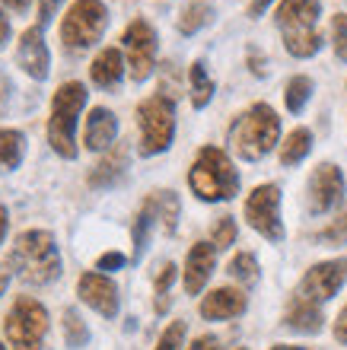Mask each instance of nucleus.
Instances as JSON below:
<instances>
[{
	"mask_svg": "<svg viewBox=\"0 0 347 350\" xmlns=\"http://www.w3.org/2000/svg\"><path fill=\"white\" fill-rule=\"evenodd\" d=\"M13 274L29 286H48L61 277V252L48 230H23L10 252Z\"/></svg>",
	"mask_w": 347,
	"mask_h": 350,
	"instance_id": "nucleus-1",
	"label": "nucleus"
},
{
	"mask_svg": "<svg viewBox=\"0 0 347 350\" xmlns=\"http://www.w3.org/2000/svg\"><path fill=\"white\" fill-rule=\"evenodd\" d=\"M90 92L80 80H64L51 96V111H48V147L55 150L57 157L73 159L80 153L77 147V128H80V115L86 109Z\"/></svg>",
	"mask_w": 347,
	"mask_h": 350,
	"instance_id": "nucleus-2",
	"label": "nucleus"
},
{
	"mask_svg": "<svg viewBox=\"0 0 347 350\" xmlns=\"http://www.w3.org/2000/svg\"><path fill=\"white\" fill-rule=\"evenodd\" d=\"M281 140V118L268 102H255L229 124V147L236 150L239 159L258 163L265 159Z\"/></svg>",
	"mask_w": 347,
	"mask_h": 350,
	"instance_id": "nucleus-3",
	"label": "nucleus"
},
{
	"mask_svg": "<svg viewBox=\"0 0 347 350\" xmlns=\"http://www.w3.org/2000/svg\"><path fill=\"white\" fill-rule=\"evenodd\" d=\"M188 188L198 201H229L239 194V172L220 147H201L188 169Z\"/></svg>",
	"mask_w": 347,
	"mask_h": 350,
	"instance_id": "nucleus-4",
	"label": "nucleus"
},
{
	"mask_svg": "<svg viewBox=\"0 0 347 350\" xmlns=\"http://www.w3.org/2000/svg\"><path fill=\"white\" fill-rule=\"evenodd\" d=\"M109 29V7L102 0H73L70 10L61 16V45L73 55L90 51Z\"/></svg>",
	"mask_w": 347,
	"mask_h": 350,
	"instance_id": "nucleus-5",
	"label": "nucleus"
},
{
	"mask_svg": "<svg viewBox=\"0 0 347 350\" xmlns=\"http://www.w3.org/2000/svg\"><path fill=\"white\" fill-rule=\"evenodd\" d=\"M138 124H140V153L156 157L172 147L175 137V102L166 92H156L138 105Z\"/></svg>",
	"mask_w": 347,
	"mask_h": 350,
	"instance_id": "nucleus-6",
	"label": "nucleus"
},
{
	"mask_svg": "<svg viewBox=\"0 0 347 350\" xmlns=\"http://www.w3.org/2000/svg\"><path fill=\"white\" fill-rule=\"evenodd\" d=\"M48 334V312L45 306L32 296H16L3 319V338L13 350H42Z\"/></svg>",
	"mask_w": 347,
	"mask_h": 350,
	"instance_id": "nucleus-7",
	"label": "nucleus"
},
{
	"mask_svg": "<svg viewBox=\"0 0 347 350\" xmlns=\"http://www.w3.org/2000/svg\"><path fill=\"white\" fill-rule=\"evenodd\" d=\"M121 45H125V61H128L131 80H134V83H144L156 67V51H159L156 29L150 26L144 16H134L128 26H125Z\"/></svg>",
	"mask_w": 347,
	"mask_h": 350,
	"instance_id": "nucleus-8",
	"label": "nucleus"
},
{
	"mask_svg": "<svg viewBox=\"0 0 347 350\" xmlns=\"http://www.w3.org/2000/svg\"><path fill=\"white\" fill-rule=\"evenodd\" d=\"M246 220L255 232L268 242H283V220H281V188L277 185H258L246 198Z\"/></svg>",
	"mask_w": 347,
	"mask_h": 350,
	"instance_id": "nucleus-9",
	"label": "nucleus"
},
{
	"mask_svg": "<svg viewBox=\"0 0 347 350\" xmlns=\"http://www.w3.org/2000/svg\"><path fill=\"white\" fill-rule=\"evenodd\" d=\"M347 280V258H331L312 265L300 280V296L309 303H329Z\"/></svg>",
	"mask_w": 347,
	"mask_h": 350,
	"instance_id": "nucleus-10",
	"label": "nucleus"
},
{
	"mask_svg": "<svg viewBox=\"0 0 347 350\" xmlns=\"http://www.w3.org/2000/svg\"><path fill=\"white\" fill-rule=\"evenodd\" d=\"M344 201V175L335 163H319L309 175V211L316 217L335 211Z\"/></svg>",
	"mask_w": 347,
	"mask_h": 350,
	"instance_id": "nucleus-11",
	"label": "nucleus"
},
{
	"mask_svg": "<svg viewBox=\"0 0 347 350\" xmlns=\"http://www.w3.org/2000/svg\"><path fill=\"white\" fill-rule=\"evenodd\" d=\"M16 64L23 67V74L38 80V83L48 80V74H51V51H48L45 42V29L38 23L23 29V36L16 42Z\"/></svg>",
	"mask_w": 347,
	"mask_h": 350,
	"instance_id": "nucleus-12",
	"label": "nucleus"
},
{
	"mask_svg": "<svg viewBox=\"0 0 347 350\" xmlns=\"http://www.w3.org/2000/svg\"><path fill=\"white\" fill-rule=\"evenodd\" d=\"M77 296H80L90 309L105 315V319H115V315H118V286H115L112 277L99 274V271H86V274L77 280Z\"/></svg>",
	"mask_w": 347,
	"mask_h": 350,
	"instance_id": "nucleus-13",
	"label": "nucleus"
},
{
	"mask_svg": "<svg viewBox=\"0 0 347 350\" xmlns=\"http://www.w3.org/2000/svg\"><path fill=\"white\" fill-rule=\"evenodd\" d=\"M115 137H118V118H115V111L105 109V105L90 109L86 124H83V147L92 150V153H102V150L115 147Z\"/></svg>",
	"mask_w": 347,
	"mask_h": 350,
	"instance_id": "nucleus-14",
	"label": "nucleus"
},
{
	"mask_svg": "<svg viewBox=\"0 0 347 350\" xmlns=\"http://www.w3.org/2000/svg\"><path fill=\"white\" fill-rule=\"evenodd\" d=\"M214 265H217V249L214 242H194L188 258H185V293L198 296L207 286L210 274H214Z\"/></svg>",
	"mask_w": 347,
	"mask_h": 350,
	"instance_id": "nucleus-15",
	"label": "nucleus"
},
{
	"mask_svg": "<svg viewBox=\"0 0 347 350\" xmlns=\"http://www.w3.org/2000/svg\"><path fill=\"white\" fill-rule=\"evenodd\" d=\"M246 293L236 290V286H220V290H210L201 299L198 312L207 319V322H227V319H236V315L246 312Z\"/></svg>",
	"mask_w": 347,
	"mask_h": 350,
	"instance_id": "nucleus-16",
	"label": "nucleus"
},
{
	"mask_svg": "<svg viewBox=\"0 0 347 350\" xmlns=\"http://www.w3.org/2000/svg\"><path fill=\"white\" fill-rule=\"evenodd\" d=\"M125 74H128V61L121 55V48H102L90 64V80L105 92L118 90Z\"/></svg>",
	"mask_w": 347,
	"mask_h": 350,
	"instance_id": "nucleus-17",
	"label": "nucleus"
},
{
	"mask_svg": "<svg viewBox=\"0 0 347 350\" xmlns=\"http://www.w3.org/2000/svg\"><path fill=\"white\" fill-rule=\"evenodd\" d=\"M319 13V0H281L274 19L281 32H296V29H316Z\"/></svg>",
	"mask_w": 347,
	"mask_h": 350,
	"instance_id": "nucleus-18",
	"label": "nucleus"
},
{
	"mask_svg": "<svg viewBox=\"0 0 347 350\" xmlns=\"http://www.w3.org/2000/svg\"><path fill=\"white\" fill-rule=\"evenodd\" d=\"M128 175V147L115 144L105 150V157L90 169V188H115Z\"/></svg>",
	"mask_w": 347,
	"mask_h": 350,
	"instance_id": "nucleus-19",
	"label": "nucleus"
},
{
	"mask_svg": "<svg viewBox=\"0 0 347 350\" xmlns=\"http://www.w3.org/2000/svg\"><path fill=\"white\" fill-rule=\"evenodd\" d=\"M283 325L293 328V332H303V334H319L322 325H325V315H322L319 303H309V299H303V296L296 293L290 309H287V315H283Z\"/></svg>",
	"mask_w": 347,
	"mask_h": 350,
	"instance_id": "nucleus-20",
	"label": "nucleus"
},
{
	"mask_svg": "<svg viewBox=\"0 0 347 350\" xmlns=\"http://www.w3.org/2000/svg\"><path fill=\"white\" fill-rule=\"evenodd\" d=\"M26 157V134L0 124V172H16Z\"/></svg>",
	"mask_w": 347,
	"mask_h": 350,
	"instance_id": "nucleus-21",
	"label": "nucleus"
},
{
	"mask_svg": "<svg viewBox=\"0 0 347 350\" xmlns=\"http://www.w3.org/2000/svg\"><path fill=\"white\" fill-rule=\"evenodd\" d=\"M312 150V131L309 128H293L281 144V166H296L309 157Z\"/></svg>",
	"mask_w": 347,
	"mask_h": 350,
	"instance_id": "nucleus-22",
	"label": "nucleus"
},
{
	"mask_svg": "<svg viewBox=\"0 0 347 350\" xmlns=\"http://www.w3.org/2000/svg\"><path fill=\"white\" fill-rule=\"evenodd\" d=\"M283 48H287L293 57L306 61V57L319 55L322 32H319V29H296V32H283Z\"/></svg>",
	"mask_w": 347,
	"mask_h": 350,
	"instance_id": "nucleus-23",
	"label": "nucleus"
},
{
	"mask_svg": "<svg viewBox=\"0 0 347 350\" xmlns=\"http://www.w3.org/2000/svg\"><path fill=\"white\" fill-rule=\"evenodd\" d=\"M144 204L153 211L156 223H163L166 232H175V220H179V198H175V191H153Z\"/></svg>",
	"mask_w": 347,
	"mask_h": 350,
	"instance_id": "nucleus-24",
	"label": "nucleus"
},
{
	"mask_svg": "<svg viewBox=\"0 0 347 350\" xmlns=\"http://www.w3.org/2000/svg\"><path fill=\"white\" fill-rule=\"evenodd\" d=\"M207 23H214V7H210L207 0H194L188 7L182 10V16H179V32L182 36H194V32H201Z\"/></svg>",
	"mask_w": 347,
	"mask_h": 350,
	"instance_id": "nucleus-25",
	"label": "nucleus"
},
{
	"mask_svg": "<svg viewBox=\"0 0 347 350\" xmlns=\"http://www.w3.org/2000/svg\"><path fill=\"white\" fill-rule=\"evenodd\" d=\"M188 83H192V105L194 109H207V102L214 99V80L207 77L204 61H194L188 67Z\"/></svg>",
	"mask_w": 347,
	"mask_h": 350,
	"instance_id": "nucleus-26",
	"label": "nucleus"
},
{
	"mask_svg": "<svg viewBox=\"0 0 347 350\" xmlns=\"http://www.w3.org/2000/svg\"><path fill=\"white\" fill-rule=\"evenodd\" d=\"M312 90H316V83H312L306 74H296L287 80V90H283V102H287V109L293 111V115H300L303 109H306V102L312 99Z\"/></svg>",
	"mask_w": 347,
	"mask_h": 350,
	"instance_id": "nucleus-27",
	"label": "nucleus"
},
{
	"mask_svg": "<svg viewBox=\"0 0 347 350\" xmlns=\"http://www.w3.org/2000/svg\"><path fill=\"white\" fill-rule=\"evenodd\" d=\"M227 274L233 277V280H239L242 286L258 284V261H255V255H252V252H239V255H233Z\"/></svg>",
	"mask_w": 347,
	"mask_h": 350,
	"instance_id": "nucleus-28",
	"label": "nucleus"
},
{
	"mask_svg": "<svg viewBox=\"0 0 347 350\" xmlns=\"http://www.w3.org/2000/svg\"><path fill=\"white\" fill-rule=\"evenodd\" d=\"M64 338L67 347H86L90 344V328L83 322V315L77 309H64Z\"/></svg>",
	"mask_w": 347,
	"mask_h": 350,
	"instance_id": "nucleus-29",
	"label": "nucleus"
},
{
	"mask_svg": "<svg viewBox=\"0 0 347 350\" xmlns=\"http://www.w3.org/2000/svg\"><path fill=\"white\" fill-rule=\"evenodd\" d=\"M153 223H156V217H153V211L150 207H140V213H138V220H134V230H131V236H134V261L144 255V249H146V239H150V230H153Z\"/></svg>",
	"mask_w": 347,
	"mask_h": 350,
	"instance_id": "nucleus-30",
	"label": "nucleus"
},
{
	"mask_svg": "<svg viewBox=\"0 0 347 350\" xmlns=\"http://www.w3.org/2000/svg\"><path fill=\"white\" fill-rule=\"evenodd\" d=\"M172 280H175V265L166 261V265L159 267V274H156V303H153L156 312H166V309H169V286H172Z\"/></svg>",
	"mask_w": 347,
	"mask_h": 350,
	"instance_id": "nucleus-31",
	"label": "nucleus"
},
{
	"mask_svg": "<svg viewBox=\"0 0 347 350\" xmlns=\"http://www.w3.org/2000/svg\"><path fill=\"white\" fill-rule=\"evenodd\" d=\"M239 236V226L233 217H220L217 223H214V230H210V242H214V249H229L233 242H236Z\"/></svg>",
	"mask_w": 347,
	"mask_h": 350,
	"instance_id": "nucleus-32",
	"label": "nucleus"
},
{
	"mask_svg": "<svg viewBox=\"0 0 347 350\" xmlns=\"http://www.w3.org/2000/svg\"><path fill=\"white\" fill-rule=\"evenodd\" d=\"M185 334H188V325L182 319H175L163 334H159V341H156V350H182L185 344Z\"/></svg>",
	"mask_w": 347,
	"mask_h": 350,
	"instance_id": "nucleus-33",
	"label": "nucleus"
},
{
	"mask_svg": "<svg viewBox=\"0 0 347 350\" xmlns=\"http://www.w3.org/2000/svg\"><path fill=\"white\" fill-rule=\"evenodd\" d=\"M331 45H335V57L347 61V13L331 16Z\"/></svg>",
	"mask_w": 347,
	"mask_h": 350,
	"instance_id": "nucleus-34",
	"label": "nucleus"
},
{
	"mask_svg": "<svg viewBox=\"0 0 347 350\" xmlns=\"http://www.w3.org/2000/svg\"><path fill=\"white\" fill-rule=\"evenodd\" d=\"M319 239L322 242H329V245H347V211L341 213L338 220L331 223L329 230H322L319 232Z\"/></svg>",
	"mask_w": 347,
	"mask_h": 350,
	"instance_id": "nucleus-35",
	"label": "nucleus"
},
{
	"mask_svg": "<svg viewBox=\"0 0 347 350\" xmlns=\"http://www.w3.org/2000/svg\"><path fill=\"white\" fill-rule=\"evenodd\" d=\"M125 255L121 252H105V255H99L96 258V271H118V267H125Z\"/></svg>",
	"mask_w": 347,
	"mask_h": 350,
	"instance_id": "nucleus-36",
	"label": "nucleus"
},
{
	"mask_svg": "<svg viewBox=\"0 0 347 350\" xmlns=\"http://www.w3.org/2000/svg\"><path fill=\"white\" fill-rule=\"evenodd\" d=\"M61 3L64 0H38V26L45 29L51 19H55V13L61 10Z\"/></svg>",
	"mask_w": 347,
	"mask_h": 350,
	"instance_id": "nucleus-37",
	"label": "nucleus"
},
{
	"mask_svg": "<svg viewBox=\"0 0 347 350\" xmlns=\"http://www.w3.org/2000/svg\"><path fill=\"white\" fill-rule=\"evenodd\" d=\"M248 70L255 77H268V57L261 51H255V48H248Z\"/></svg>",
	"mask_w": 347,
	"mask_h": 350,
	"instance_id": "nucleus-38",
	"label": "nucleus"
},
{
	"mask_svg": "<svg viewBox=\"0 0 347 350\" xmlns=\"http://www.w3.org/2000/svg\"><path fill=\"white\" fill-rule=\"evenodd\" d=\"M335 338H338L341 344H347V306L338 312V319H335Z\"/></svg>",
	"mask_w": 347,
	"mask_h": 350,
	"instance_id": "nucleus-39",
	"label": "nucleus"
},
{
	"mask_svg": "<svg viewBox=\"0 0 347 350\" xmlns=\"http://www.w3.org/2000/svg\"><path fill=\"white\" fill-rule=\"evenodd\" d=\"M10 36H13V26H10V16L3 13V7H0V48H7Z\"/></svg>",
	"mask_w": 347,
	"mask_h": 350,
	"instance_id": "nucleus-40",
	"label": "nucleus"
},
{
	"mask_svg": "<svg viewBox=\"0 0 347 350\" xmlns=\"http://www.w3.org/2000/svg\"><path fill=\"white\" fill-rule=\"evenodd\" d=\"M188 350H220V341L214 338V334H201Z\"/></svg>",
	"mask_w": 347,
	"mask_h": 350,
	"instance_id": "nucleus-41",
	"label": "nucleus"
},
{
	"mask_svg": "<svg viewBox=\"0 0 347 350\" xmlns=\"http://www.w3.org/2000/svg\"><path fill=\"white\" fill-rule=\"evenodd\" d=\"M10 277H13V265H10V258H7V261H0V296H3V290L10 286Z\"/></svg>",
	"mask_w": 347,
	"mask_h": 350,
	"instance_id": "nucleus-42",
	"label": "nucleus"
},
{
	"mask_svg": "<svg viewBox=\"0 0 347 350\" xmlns=\"http://www.w3.org/2000/svg\"><path fill=\"white\" fill-rule=\"evenodd\" d=\"M271 3H274V0H252V3H248V16H255V19H258L268 7H271Z\"/></svg>",
	"mask_w": 347,
	"mask_h": 350,
	"instance_id": "nucleus-43",
	"label": "nucleus"
},
{
	"mask_svg": "<svg viewBox=\"0 0 347 350\" xmlns=\"http://www.w3.org/2000/svg\"><path fill=\"white\" fill-rule=\"evenodd\" d=\"M29 3H32V0H3V7H10L13 13H26Z\"/></svg>",
	"mask_w": 347,
	"mask_h": 350,
	"instance_id": "nucleus-44",
	"label": "nucleus"
},
{
	"mask_svg": "<svg viewBox=\"0 0 347 350\" xmlns=\"http://www.w3.org/2000/svg\"><path fill=\"white\" fill-rule=\"evenodd\" d=\"M7 230H10V213H7V207L0 204V242H3V236H7Z\"/></svg>",
	"mask_w": 347,
	"mask_h": 350,
	"instance_id": "nucleus-45",
	"label": "nucleus"
},
{
	"mask_svg": "<svg viewBox=\"0 0 347 350\" xmlns=\"http://www.w3.org/2000/svg\"><path fill=\"white\" fill-rule=\"evenodd\" d=\"M271 350H309V347H296V344H274Z\"/></svg>",
	"mask_w": 347,
	"mask_h": 350,
	"instance_id": "nucleus-46",
	"label": "nucleus"
},
{
	"mask_svg": "<svg viewBox=\"0 0 347 350\" xmlns=\"http://www.w3.org/2000/svg\"><path fill=\"white\" fill-rule=\"evenodd\" d=\"M0 350H7V347H3V344H0Z\"/></svg>",
	"mask_w": 347,
	"mask_h": 350,
	"instance_id": "nucleus-47",
	"label": "nucleus"
},
{
	"mask_svg": "<svg viewBox=\"0 0 347 350\" xmlns=\"http://www.w3.org/2000/svg\"><path fill=\"white\" fill-rule=\"evenodd\" d=\"M236 350H246V347H236Z\"/></svg>",
	"mask_w": 347,
	"mask_h": 350,
	"instance_id": "nucleus-48",
	"label": "nucleus"
}]
</instances>
